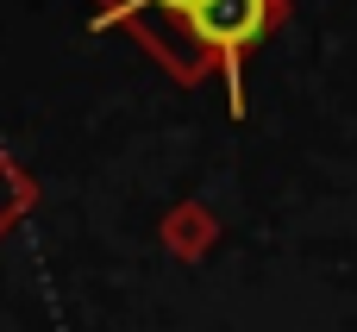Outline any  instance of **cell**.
<instances>
[{
  "mask_svg": "<svg viewBox=\"0 0 357 332\" xmlns=\"http://www.w3.org/2000/svg\"><path fill=\"white\" fill-rule=\"evenodd\" d=\"M282 0H201L188 13V44H195V63H220L226 69V88H232V113L245 107V88H238V63L251 44L270 38Z\"/></svg>",
  "mask_w": 357,
  "mask_h": 332,
  "instance_id": "1",
  "label": "cell"
},
{
  "mask_svg": "<svg viewBox=\"0 0 357 332\" xmlns=\"http://www.w3.org/2000/svg\"><path fill=\"white\" fill-rule=\"evenodd\" d=\"M195 6H201V0H94V25H132V31L157 50V63H163L169 75L195 82V75H201L195 44H188V13H195Z\"/></svg>",
  "mask_w": 357,
  "mask_h": 332,
  "instance_id": "2",
  "label": "cell"
}]
</instances>
